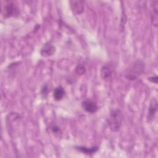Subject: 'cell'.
I'll use <instances>...</instances> for the list:
<instances>
[{"label": "cell", "mask_w": 158, "mask_h": 158, "mask_svg": "<svg viewBox=\"0 0 158 158\" xmlns=\"http://www.w3.org/2000/svg\"><path fill=\"white\" fill-rule=\"evenodd\" d=\"M123 115L121 110L118 109H112L107 118V123L110 129L114 131H118L122 125Z\"/></svg>", "instance_id": "cell-1"}, {"label": "cell", "mask_w": 158, "mask_h": 158, "mask_svg": "<svg viewBox=\"0 0 158 158\" xmlns=\"http://www.w3.org/2000/svg\"><path fill=\"white\" fill-rule=\"evenodd\" d=\"M157 1H155L153 2V25L155 27L157 26Z\"/></svg>", "instance_id": "cell-11"}, {"label": "cell", "mask_w": 158, "mask_h": 158, "mask_svg": "<svg viewBox=\"0 0 158 158\" xmlns=\"http://www.w3.org/2000/svg\"><path fill=\"white\" fill-rule=\"evenodd\" d=\"M157 101L156 99H152L150 103L148 115V121L151 122L152 120L157 112Z\"/></svg>", "instance_id": "cell-8"}, {"label": "cell", "mask_w": 158, "mask_h": 158, "mask_svg": "<svg viewBox=\"0 0 158 158\" xmlns=\"http://www.w3.org/2000/svg\"><path fill=\"white\" fill-rule=\"evenodd\" d=\"M70 6L72 10L77 14H81L84 10V4L82 1H71Z\"/></svg>", "instance_id": "cell-7"}, {"label": "cell", "mask_w": 158, "mask_h": 158, "mask_svg": "<svg viewBox=\"0 0 158 158\" xmlns=\"http://www.w3.org/2000/svg\"><path fill=\"white\" fill-rule=\"evenodd\" d=\"M59 128L58 127H57V126H53L52 127V131L54 132V133H57V132H58L59 131Z\"/></svg>", "instance_id": "cell-14"}, {"label": "cell", "mask_w": 158, "mask_h": 158, "mask_svg": "<svg viewBox=\"0 0 158 158\" xmlns=\"http://www.w3.org/2000/svg\"><path fill=\"white\" fill-rule=\"evenodd\" d=\"M150 81L151 82H153L154 83H157V76H155V77H149L148 78Z\"/></svg>", "instance_id": "cell-13"}, {"label": "cell", "mask_w": 158, "mask_h": 158, "mask_svg": "<svg viewBox=\"0 0 158 158\" xmlns=\"http://www.w3.org/2000/svg\"><path fill=\"white\" fill-rule=\"evenodd\" d=\"M55 47L51 42L48 41L44 44L43 46L41 48L40 53L41 55L43 57H49L53 55L55 52Z\"/></svg>", "instance_id": "cell-5"}, {"label": "cell", "mask_w": 158, "mask_h": 158, "mask_svg": "<svg viewBox=\"0 0 158 158\" xmlns=\"http://www.w3.org/2000/svg\"><path fill=\"white\" fill-rule=\"evenodd\" d=\"M76 149L78 151L86 154H93L98 150V147L93 146L91 148H86L84 146H76Z\"/></svg>", "instance_id": "cell-9"}, {"label": "cell", "mask_w": 158, "mask_h": 158, "mask_svg": "<svg viewBox=\"0 0 158 158\" xmlns=\"http://www.w3.org/2000/svg\"><path fill=\"white\" fill-rule=\"evenodd\" d=\"M81 107L85 111L91 114L95 113L98 109L96 103L91 100H85L81 102Z\"/></svg>", "instance_id": "cell-4"}, {"label": "cell", "mask_w": 158, "mask_h": 158, "mask_svg": "<svg viewBox=\"0 0 158 158\" xmlns=\"http://www.w3.org/2000/svg\"><path fill=\"white\" fill-rule=\"evenodd\" d=\"M75 70L78 74H83L86 70L85 67L82 65H78L75 69Z\"/></svg>", "instance_id": "cell-12"}, {"label": "cell", "mask_w": 158, "mask_h": 158, "mask_svg": "<svg viewBox=\"0 0 158 158\" xmlns=\"http://www.w3.org/2000/svg\"><path fill=\"white\" fill-rule=\"evenodd\" d=\"M144 63L141 60H136L133 64L130 70H129L128 73H127V78L128 80H134L139 75H141V73L144 71Z\"/></svg>", "instance_id": "cell-2"}, {"label": "cell", "mask_w": 158, "mask_h": 158, "mask_svg": "<svg viewBox=\"0 0 158 158\" xmlns=\"http://www.w3.org/2000/svg\"><path fill=\"white\" fill-rule=\"evenodd\" d=\"M114 71V67L110 62L104 64L101 69V77L102 80H109L112 77Z\"/></svg>", "instance_id": "cell-3"}, {"label": "cell", "mask_w": 158, "mask_h": 158, "mask_svg": "<svg viewBox=\"0 0 158 158\" xmlns=\"http://www.w3.org/2000/svg\"><path fill=\"white\" fill-rule=\"evenodd\" d=\"M65 94V91L62 86L56 87L53 92V97L56 101L61 100Z\"/></svg>", "instance_id": "cell-10"}, {"label": "cell", "mask_w": 158, "mask_h": 158, "mask_svg": "<svg viewBox=\"0 0 158 158\" xmlns=\"http://www.w3.org/2000/svg\"><path fill=\"white\" fill-rule=\"evenodd\" d=\"M16 7L14 6V3L12 2H7L3 10V15L4 17H12V15L15 14L17 10H16Z\"/></svg>", "instance_id": "cell-6"}]
</instances>
